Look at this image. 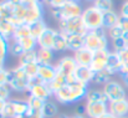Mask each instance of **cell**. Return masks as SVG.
<instances>
[{
	"instance_id": "obj_15",
	"label": "cell",
	"mask_w": 128,
	"mask_h": 118,
	"mask_svg": "<svg viewBox=\"0 0 128 118\" xmlns=\"http://www.w3.org/2000/svg\"><path fill=\"white\" fill-rule=\"evenodd\" d=\"M74 58L77 62L78 66H86L90 67L93 60V51H91L87 47H82L80 50H77L76 52H74Z\"/></svg>"
},
{
	"instance_id": "obj_31",
	"label": "cell",
	"mask_w": 128,
	"mask_h": 118,
	"mask_svg": "<svg viewBox=\"0 0 128 118\" xmlns=\"http://www.w3.org/2000/svg\"><path fill=\"white\" fill-rule=\"evenodd\" d=\"M65 84H67V83H66V77H65L64 75H61V74L57 72V75H56V77L54 78V81H52L51 83H48V87H50L51 92L55 94V93H56L57 91H60Z\"/></svg>"
},
{
	"instance_id": "obj_10",
	"label": "cell",
	"mask_w": 128,
	"mask_h": 118,
	"mask_svg": "<svg viewBox=\"0 0 128 118\" xmlns=\"http://www.w3.org/2000/svg\"><path fill=\"white\" fill-rule=\"evenodd\" d=\"M21 4L25 6V24L30 25L34 21L44 19V4L42 1L25 0Z\"/></svg>"
},
{
	"instance_id": "obj_20",
	"label": "cell",
	"mask_w": 128,
	"mask_h": 118,
	"mask_svg": "<svg viewBox=\"0 0 128 118\" xmlns=\"http://www.w3.org/2000/svg\"><path fill=\"white\" fill-rule=\"evenodd\" d=\"M66 40H67V50L72 52H76L77 50L85 47V36L76 35V34H68L66 35Z\"/></svg>"
},
{
	"instance_id": "obj_41",
	"label": "cell",
	"mask_w": 128,
	"mask_h": 118,
	"mask_svg": "<svg viewBox=\"0 0 128 118\" xmlns=\"http://www.w3.org/2000/svg\"><path fill=\"white\" fill-rule=\"evenodd\" d=\"M117 54H118V57H120L121 64H122V71L128 70V47L124 48L123 51H121V52H117Z\"/></svg>"
},
{
	"instance_id": "obj_47",
	"label": "cell",
	"mask_w": 128,
	"mask_h": 118,
	"mask_svg": "<svg viewBox=\"0 0 128 118\" xmlns=\"http://www.w3.org/2000/svg\"><path fill=\"white\" fill-rule=\"evenodd\" d=\"M75 114H85V104H84V106H82V104L78 106L77 110H76V113H75Z\"/></svg>"
},
{
	"instance_id": "obj_35",
	"label": "cell",
	"mask_w": 128,
	"mask_h": 118,
	"mask_svg": "<svg viewBox=\"0 0 128 118\" xmlns=\"http://www.w3.org/2000/svg\"><path fill=\"white\" fill-rule=\"evenodd\" d=\"M28 36H31L30 29H29V25L24 24V25H20V26L15 28V31H14V35H12V40H20V39H24V38H28Z\"/></svg>"
},
{
	"instance_id": "obj_52",
	"label": "cell",
	"mask_w": 128,
	"mask_h": 118,
	"mask_svg": "<svg viewBox=\"0 0 128 118\" xmlns=\"http://www.w3.org/2000/svg\"><path fill=\"white\" fill-rule=\"evenodd\" d=\"M57 118H71V117H68V116H66V114H64V116H60V117H57Z\"/></svg>"
},
{
	"instance_id": "obj_29",
	"label": "cell",
	"mask_w": 128,
	"mask_h": 118,
	"mask_svg": "<svg viewBox=\"0 0 128 118\" xmlns=\"http://www.w3.org/2000/svg\"><path fill=\"white\" fill-rule=\"evenodd\" d=\"M26 102H28V106H29V111H32V112H42L44 106H45V102L40 98H36V97H32V96H29L26 97Z\"/></svg>"
},
{
	"instance_id": "obj_48",
	"label": "cell",
	"mask_w": 128,
	"mask_h": 118,
	"mask_svg": "<svg viewBox=\"0 0 128 118\" xmlns=\"http://www.w3.org/2000/svg\"><path fill=\"white\" fill-rule=\"evenodd\" d=\"M100 118H117V117H116V116H113V114H112V113L108 111V112H106V113H104L102 117H100Z\"/></svg>"
},
{
	"instance_id": "obj_40",
	"label": "cell",
	"mask_w": 128,
	"mask_h": 118,
	"mask_svg": "<svg viewBox=\"0 0 128 118\" xmlns=\"http://www.w3.org/2000/svg\"><path fill=\"white\" fill-rule=\"evenodd\" d=\"M41 1H42V4L45 6L50 8V10H51V9H58V8H61L67 0H41Z\"/></svg>"
},
{
	"instance_id": "obj_22",
	"label": "cell",
	"mask_w": 128,
	"mask_h": 118,
	"mask_svg": "<svg viewBox=\"0 0 128 118\" xmlns=\"http://www.w3.org/2000/svg\"><path fill=\"white\" fill-rule=\"evenodd\" d=\"M120 18H121V15L118 12H116L114 10H111L108 12H104L103 14V29L106 31H108L110 29H112L116 25H118Z\"/></svg>"
},
{
	"instance_id": "obj_14",
	"label": "cell",
	"mask_w": 128,
	"mask_h": 118,
	"mask_svg": "<svg viewBox=\"0 0 128 118\" xmlns=\"http://www.w3.org/2000/svg\"><path fill=\"white\" fill-rule=\"evenodd\" d=\"M108 111L116 117H128V101L118 100L108 103Z\"/></svg>"
},
{
	"instance_id": "obj_54",
	"label": "cell",
	"mask_w": 128,
	"mask_h": 118,
	"mask_svg": "<svg viewBox=\"0 0 128 118\" xmlns=\"http://www.w3.org/2000/svg\"><path fill=\"white\" fill-rule=\"evenodd\" d=\"M117 118H128V117H117Z\"/></svg>"
},
{
	"instance_id": "obj_27",
	"label": "cell",
	"mask_w": 128,
	"mask_h": 118,
	"mask_svg": "<svg viewBox=\"0 0 128 118\" xmlns=\"http://www.w3.org/2000/svg\"><path fill=\"white\" fill-rule=\"evenodd\" d=\"M31 64H39L38 62V50L34 51H25L19 57V66H26Z\"/></svg>"
},
{
	"instance_id": "obj_9",
	"label": "cell",
	"mask_w": 128,
	"mask_h": 118,
	"mask_svg": "<svg viewBox=\"0 0 128 118\" xmlns=\"http://www.w3.org/2000/svg\"><path fill=\"white\" fill-rule=\"evenodd\" d=\"M102 91L104 92V94L108 100V103L113 102V101H118V100H124L128 97L127 90L123 86V83H121L116 80H111L110 82H107L102 87Z\"/></svg>"
},
{
	"instance_id": "obj_19",
	"label": "cell",
	"mask_w": 128,
	"mask_h": 118,
	"mask_svg": "<svg viewBox=\"0 0 128 118\" xmlns=\"http://www.w3.org/2000/svg\"><path fill=\"white\" fill-rule=\"evenodd\" d=\"M75 77L77 82L85 83V84H90L93 81V76L94 72L91 70V67H86V66H77L76 71H75Z\"/></svg>"
},
{
	"instance_id": "obj_51",
	"label": "cell",
	"mask_w": 128,
	"mask_h": 118,
	"mask_svg": "<svg viewBox=\"0 0 128 118\" xmlns=\"http://www.w3.org/2000/svg\"><path fill=\"white\" fill-rule=\"evenodd\" d=\"M4 64H5V60L0 58V68H1V67H4Z\"/></svg>"
},
{
	"instance_id": "obj_36",
	"label": "cell",
	"mask_w": 128,
	"mask_h": 118,
	"mask_svg": "<svg viewBox=\"0 0 128 118\" xmlns=\"http://www.w3.org/2000/svg\"><path fill=\"white\" fill-rule=\"evenodd\" d=\"M9 50H10V40L0 35V58L6 60L8 55H10Z\"/></svg>"
},
{
	"instance_id": "obj_34",
	"label": "cell",
	"mask_w": 128,
	"mask_h": 118,
	"mask_svg": "<svg viewBox=\"0 0 128 118\" xmlns=\"http://www.w3.org/2000/svg\"><path fill=\"white\" fill-rule=\"evenodd\" d=\"M92 5L101 10L103 14L113 10V0H93Z\"/></svg>"
},
{
	"instance_id": "obj_45",
	"label": "cell",
	"mask_w": 128,
	"mask_h": 118,
	"mask_svg": "<svg viewBox=\"0 0 128 118\" xmlns=\"http://www.w3.org/2000/svg\"><path fill=\"white\" fill-rule=\"evenodd\" d=\"M22 118H45L42 114V112H32L29 111L25 116H22Z\"/></svg>"
},
{
	"instance_id": "obj_46",
	"label": "cell",
	"mask_w": 128,
	"mask_h": 118,
	"mask_svg": "<svg viewBox=\"0 0 128 118\" xmlns=\"http://www.w3.org/2000/svg\"><path fill=\"white\" fill-rule=\"evenodd\" d=\"M120 76L122 77V82H123V84H126L128 87V70H123L121 74H120Z\"/></svg>"
},
{
	"instance_id": "obj_57",
	"label": "cell",
	"mask_w": 128,
	"mask_h": 118,
	"mask_svg": "<svg viewBox=\"0 0 128 118\" xmlns=\"http://www.w3.org/2000/svg\"><path fill=\"white\" fill-rule=\"evenodd\" d=\"M90 1H93V0H90Z\"/></svg>"
},
{
	"instance_id": "obj_43",
	"label": "cell",
	"mask_w": 128,
	"mask_h": 118,
	"mask_svg": "<svg viewBox=\"0 0 128 118\" xmlns=\"http://www.w3.org/2000/svg\"><path fill=\"white\" fill-rule=\"evenodd\" d=\"M118 26L121 28V30L123 31V34L128 38V18L121 16L120 18V21H118Z\"/></svg>"
},
{
	"instance_id": "obj_13",
	"label": "cell",
	"mask_w": 128,
	"mask_h": 118,
	"mask_svg": "<svg viewBox=\"0 0 128 118\" xmlns=\"http://www.w3.org/2000/svg\"><path fill=\"white\" fill-rule=\"evenodd\" d=\"M108 112V103L102 102H86L85 114L88 118H100Z\"/></svg>"
},
{
	"instance_id": "obj_18",
	"label": "cell",
	"mask_w": 128,
	"mask_h": 118,
	"mask_svg": "<svg viewBox=\"0 0 128 118\" xmlns=\"http://www.w3.org/2000/svg\"><path fill=\"white\" fill-rule=\"evenodd\" d=\"M56 32H57V30H55L52 28H47L46 31L38 39V46L40 48H51L52 50Z\"/></svg>"
},
{
	"instance_id": "obj_42",
	"label": "cell",
	"mask_w": 128,
	"mask_h": 118,
	"mask_svg": "<svg viewBox=\"0 0 128 118\" xmlns=\"http://www.w3.org/2000/svg\"><path fill=\"white\" fill-rule=\"evenodd\" d=\"M9 83V70L5 67L0 68V86Z\"/></svg>"
},
{
	"instance_id": "obj_37",
	"label": "cell",
	"mask_w": 128,
	"mask_h": 118,
	"mask_svg": "<svg viewBox=\"0 0 128 118\" xmlns=\"http://www.w3.org/2000/svg\"><path fill=\"white\" fill-rule=\"evenodd\" d=\"M9 52H10V55H12V56H16V57H20L25 51L22 50V47H21V45L16 41V40H10V50H9Z\"/></svg>"
},
{
	"instance_id": "obj_50",
	"label": "cell",
	"mask_w": 128,
	"mask_h": 118,
	"mask_svg": "<svg viewBox=\"0 0 128 118\" xmlns=\"http://www.w3.org/2000/svg\"><path fill=\"white\" fill-rule=\"evenodd\" d=\"M71 118H88L86 114H74L71 116Z\"/></svg>"
},
{
	"instance_id": "obj_6",
	"label": "cell",
	"mask_w": 128,
	"mask_h": 118,
	"mask_svg": "<svg viewBox=\"0 0 128 118\" xmlns=\"http://www.w3.org/2000/svg\"><path fill=\"white\" fill-rule=\"evenodd\" d=\"M28 112H29V106H28L26 98L25 100L11 98L6 102L2 114L6 118H16L25 116Z\"/></svg>"
},
{
	"instance_id": "obj_49",
	"label": "cell",
	"mask_w": 128,
	"mask_h": 118,
	"mask_svg": "<svg viewBox=\"0 0 128 118\" xmlns=\"http://www.w3.org/2000/svg\"><path fill=\"white\" fill-rule=\"evenodd\" d=\"M6 102H8V101H6ZM6 102L0 100V113H2V111H4V108H5V104H6Z\"/></svg>"
},
{
	"instance_id": "obj_2",
	"label": "cell",
	"mask_w": 128,
	"mask_h": 118,
	"mask_svg": "<svg viewBox=\"0 0 128 118\" xmlns=\"http://www.w3.org/2000/svg\"><path fill=\"white\" fill-rule=\"evenodd\" d=\"M84 12V8L80 1H72L67 0L61 8L58 9H51L50 14L54 19H56L58 22L61 20L66 19H72V18H78Z\"/></svg>"
},
{
	"instance_id": "obj_25",
	"label": "cell",
	"mask_w": 128,
	"mask_h": 118,
	"mask_svg": "<svg viewBox=\"0 0 128 118\" xmlns=\"http://www.w3.org/2000/svg\"><path fill=\"white\" fill-rule=\"evenodd\" d=\"M86 102H102L108 103V100L102 90H88L86 96Z\"/></svg>"
},
{
	"instance_id": "obj_33",
	"label": "cell",
	"mask_w": 128,
	"mask_h": 118,
	"mask_svg": "<svg viewBox=\"0 0 128 118\" xmlns=\"http://www.w3.org/2000/svg\"><path fill=\"white\" fill-rule=\"evenodd\" d=\"M111 44H112V51L113 52H121L128 47V38L122 36V38L113 39L111 40Z\"/></svg>"
},
{
	"instance_id": "obj_26",
	"label": "cell",
	"mask_w": 128,
	"mask_h": 118,
	"mask_svg": "<svg viewBox=\"0 0 128 118\" xmlns=\"http://www.w3.org/2000/svg\"><path fill=\"white\" fill-rule=\"evenodd\" d=\"M15 28L16 26H14L9 20L0 18V35L1 36L11 40L12 39V35H14V31H15Z\"/></svg>"
},
{
	"instance_id": "obj_56",
	"label": "cell",
	"mask_w": 128,
	"mask_h": 118,
	"mask_svg": "<svg viewBox=\"0 0 128 118\" xmlns=\"http://www.w3.org/2000/svg\"><path fill=\"white\" fill-rule=\"evenodd\" d=\"M16 118H22V117H16Z\"/></svg>"
},
{
	"instance_id": "obj_55",
	"label": "cell",
	"mask_w": 128,
	"mask_h": 118,
	"mask_svg": "<svg viewBox=\"0 0 128 118\" xmlns=\"http://www.w3.org/2000/svg\"><path fill=\"white\" fill-rule=\"evenodd\" d=\"M72 1H81V0H72Z\"/></svg>"
},
{
	"instance_id": "obj_17",
	"label": "cell",
	"mask_w": 128,
	"mask_h": 118,
	"mask_svg": "<svg viewBox=\"0 0 128 118\" xmlns=\"http://www.w3.org/2000/svg\"><path fill=\"white\" fill-rule=\"evenodd\" d=\"M106 71H107L111 76H113V75H120V74H121V71H122V64H121V60H120L117 52L111 51L110 57H108V61H107Z\"/></svg>"
},
{
	"instance_id": "obj_24",
	"label": "cell",
	"mask_w": 128,
	"mask_h": 118,
	"mask_svg": "<svg viewBox=\"0 0 128 118\" xmlns=\"http://www.w3.org/2000/svg\"><path fill=\"white\" fill-rule=\"evenodd\" d=\"M52 50H54V52H64V51L67 50V40H66V35H65L64 32H61L60 30H57V32H56Z\"/></svg>"
},
{
	"instance_id": "obj_4",
	"label": "cell",
	"mask_w": 128,
	"mask_h": 118,
	"mask_svg": "<svg viewBox=\"0 0 128 118\" xmlns=\"http://www.w3.org/2000/svg\"><path fill=\"white\" fill-rule=\"evenodd\" d=\"M29 81L24 68L21 66H15L9 70V84L14 92L18 93H28L29 91Z\"/></svg>"
},
{
	"instance_id": "obj_3",
	"label": "cell",
	"mask_w": 128,
	"mask_h": 118,
	"mask_svg": "<svg viewBox=\"0 0 128 118\" xmlns=\"http://www.w3.org/2000/svg\"><path fill=\"white\" fill-rule=\"evenodd\" d=\"M110 46V36L104 29L92 30L85 35V47L90 48L91 51L98 50H107Z\"/></svg>"
},
{
	"instance_id": "obj_12",
	"label": "cell",
	"mask_w": 128,
	"mask_h": 118,
	"mask_svg": "<svg viewBox=\"0 0 128 118\" xmlns=\"http://www.w3.org/2000/svg\"><path fill=\"white\" fill-rule=\"evenodd\" d=\"M110 54H111V50H110V48L94 51V52H93V60H92V64H91V66H90L91 70H92L93 72H100V71L106 70Z\"/></svg>"
},
{
	"instance_id": "obj_16",
	"label": "cell",
	"mask_w": 128,
	"mask_h": 118,
	"mask_svg": "<svg viewBox=\"0 0 128 118\" xmlns=\"http://www.w3.org/2000/svg\"><path fill=\"white\" fill-rule=\"evenodd\" d=\"M57 75V71H56V67L55 65H39V71H38V77L44 83H51L54 78L56 77Z\"/></svg>"
},
{
	"instance_id": "obj_32",
	"label": "cell",
	"mask_w": 128,
	"mask_h": 118,
	"mask_svg": "<svg viewBox=\"0 0 128 118\" xmlns=\"http://www.w3.org/2000/svg\"><path fill=\"white\" fill-rule=\"evenodd\" d=\"M112 80V76L106 71V70H103V71H100V72H94V76H93V81H92V83L93 84H100V86H104L107 82H110Z\"/></svg>"
},
{
	"instance_id": "obj_58",
	"label": "cell",
	"mask_w": 128,
	"mask_h": 118,
	"mask_svg": "<svg viewBox=\"0 0 128 118\" xmlns=\"http://www.w3.org/2000/svg\"><path fill=\"white\" fill-rule=\"evenodd\" d=\"M127 101H128V97H127Z\"/></svg>"
},
{
	"instance_id": "obj_38",
	"label": "cell",
	"mask_w": 128,
	"mask_h": 118,
	"mask_svg": "<svg viewBox=\"0 0 128 118\" xmlns=\"http://www.w3.org/2000/svg\"><path fill=\"white\" fill-rule=\"evenodd\" d=\"M26 74V76L29 78H34L38 76V71H39V64H31V65H26V66H21Z\"/></svg>"
},
{
	"instance_id": "obj_23",
	"label": "cell",
	"mask_w": 128,
	"mask_h": 118,
	"mask_svg": "<svg viewBox=\"0 0 128 118\" xmlns=\"http://www.w3.org/2000/svg\"><path fill=\"white\" fill-rule=\"evenodd\" d=\"M47 28H48V26L46 25V22H45L44 19H40V20H38V21H34L32 24L29 25V29H30V34H31V36L35 38L36 40L39 39L44 32L46 31Z\"/></svg>"
},
{
	"instance_id": "obj_7",
	"label": "cell",
	"mask_w": 128,
	"mask_h": 118,
	"mask_svg": "<svg viewBox=\"0 0 128 118\" xmlns=\"http://www.w3.org/2000/svg\"><path fill=\"white\" fill-rule=\"evenodd\" d=\"M58 30L61 32L66 34V35H68V34H76V35L85 36L86 34L88 32V30L86 29L81 16L72 18V19H66V20H61L58 22Z\"/></svg>"
},
{
	"instance_id": "obj_28",
	"label": "cell",
	"mask_w": 128,
	"mask_h": 118,
	"mask_svg": "<svg viewBox=\"0 0 128 118\" xmlns=\"http://www.w3.org/2000/svg\"><path fill=\"white\" fill-rule=\"evenodd\" d=\"M42 114L45 118H57V114H58L57 104L55 102H52L51 100L46 101L42 110Z\"/></svg>"
},
{
	"instance_id": "obj_5",
	"label": "cell",
	"mask_w": 128,
	"mask_h": 118,
	"mask_svg": "<svg viewBox=\"0 0 128 118\" xmlns=\"http://www.w3.org/2000/svg\"><path fill=\"white\" fill-rule=\"evenodd\" d=\"M81 19L88 31L103 29V12L93 5H88L84 9Z\"/></svg>"
},
{
	"instance_id": "obj_44",
	"label": "cell",
	"mask_w": 128,
	"mask_h": 118,
	"mask_svg": "<svg viewBox=\"0 0 128 118\" xmlns=\"http://www.w3.org/2000/svg\"><path fill=\"white\" fill-rule=\"evenodd\" d=\"M120 15L123 18H128V0H124L121 5V10H120Z\"/></svg>"
},
{
	"instance_id": "obj_30",
	"label": "cell",
	"mask_w": 128,
	"mask_h": 118,
	"mask_svg": "<svg viewBox=\"0 0 128 118\" xmlns=\"http://www.w3.org/2000/svg\"><path fill=\"white\" fill-rule=\"evenodd\" d=\"M24 51H34V50H38L39 46H38V40L32 36H28V38H24V39L16 40Z\"/></svg>"
},
{
	"instance_id": "obj_21",
	"label": "cell",
	"mask_w": 128,
	"mask_h": 118,
	"mask_svg": "<svg viewBox=\"0 0 128 118\" xmlns=\"http://www.w3.org/2000/svg\"><path fill=\"white\" fill-rule=\"evenodd\" d=\"M55 58V52L51 48H38V62L39 65H55L54 64Z\"/></svg>"
},
{
	"instance_id": "obj_8",
	"label": "cell",
	"mask_w": 128,
	"mask_h": 118,
	"mask_svg": "<svg viewBox=\"0 0 128 118\" xmlns=\"http://www.w3.org/2000/svg\"><path fill=\"white\" fill-rule=\"evenodd\" d=\"M29 96L40 98L42 101H48L51 97H54V93L51 92L50 87L47 83H44L38 76L31 78L29 81V91H28Z\"/></svg>"
},
{
	"instance_id": "obj_1",
	"label": "cell",
	"mask_w": 128,
	"mask_h": 118,
	"mask_svg": "<svg viewBox=\"0 0 128 118\" xmlns=\"http://www.w3.org/2000/svg\"><path fill=\"white\" fill-rule=\"evenodd\" d=\"M88 90V84L81 82L65 84L60 91H57L54 94V98L61 104H74L85 100Z\"/></svg>"
},
{
	"instance_id": "obj_39",
	"label": "cell",
	"mask_w": 128,
	"mask_h": 118,
	"mask_svg": "<svg viewBox=\"0 0 128 118\" xmlns=\"http://www.w3.org/2000/svg\"><path fill=\"white\" fill-rule=\"evenodd\" d=\"M11 93H12V88L10 87V84H2L0 86V100L1 101H9L11 100Z\"/></svg>"
},
{
	"instance_id": "obj_53",
	"label": "cell",
	"mask_w": 128,
	"mask_h": 118,
	"mask_svg": "<svg viewBox=\"0 0 128 118\" xmlns=\"http://www.w3.org/2000/svg\"><path fill=\"white\" fill-rule=\"evenodd\" d=\"M0 118H6V117H5V116H4L2 113H0Z\"/></svg>"
},
{
	"instance_id": "obj_11",
	"label": "cell",
	"mask_w": 128,
	"mask_h": 118,
	"mask_svg": "<svg viewBox=\"0 0 128 118\" xmlns=\"http://www.w3.org/2000/svg\"><path fill=\"white\" fill-rule=\"evenodd\" d=\"M77 62L75 61L74 56L72 55H65L62 56L56 64H55V67H56V71L61 75H64L65 77L70 76V75H74L76 68H77Z\"/></svg>"
}]
</instances>
